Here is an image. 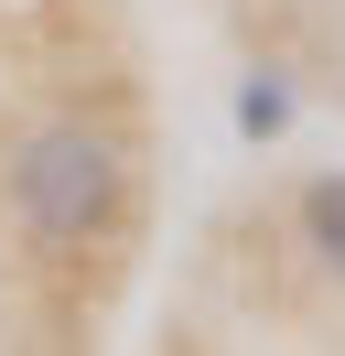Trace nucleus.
<instances>
[{
    "mask_svg": "<svg viewBox=\"0 0 345 356\" xmlns=\"http://www.w3.org/2000/svg\"><path fill=\"white\" fill-rule=\"evenodd\" d=\"M129 216V162L108 130H86V119H54V130H33L11 152V227L43 248V259H86V248H108Z\"/></svg>",
    "mask_w": 345,
    "mask_h": 356,
    "instance_id": "1",
    "label": "nucleus"
},
{
    "mask_svg": "<svg viewBox=\"0 0 345 356\" xmlns=\"http://www.w3.org/2000/svg\"><path fill=\"white\" fill-rule=\"evenodd\" d=\"M302 238H313V259L345 281V173H313V184H302Z\"/></svg>",
    "mask_w": 345,
    "mask_h": 356,
    "instance_id": "2",
    "label": "nucleus"
},
{
    "mask_svg": "<svg viewBox=\"0 0 345 356\" xmlns=\"http://www.w3.org/2000/svg\"><path fill=\"white\" fill-rule=\"evenodd\" d=\"M237 130H248V140H280V130H291V87L248 76V87H237Z\"/></svg>",
    "mask_w": 345,
    "mask_h": 356,
    "instance_id": "3",
    "label": "nucleus"
}]
</instances>
